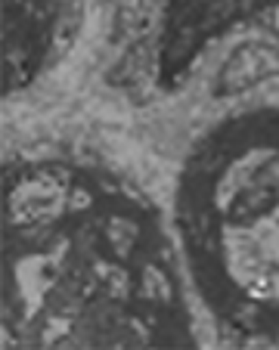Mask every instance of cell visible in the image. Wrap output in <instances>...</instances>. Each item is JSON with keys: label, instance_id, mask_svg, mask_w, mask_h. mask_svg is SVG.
Returning <instances> with one entry per match:
<instances>
[{"label": "cell", "instance_id": "cell-4", "mask_svg": "<svg viewBox=\"0 0 279 350\" xmlns=\"http://www.w3.org/2000/svg\"><path fill=\"white\" fill-rule=\"evenodd\" d=\"M93 0H3V96H31L84 34Z\"/></svg>", "mask_w": 279, "mask_h": 350}, {"label": "cell", "instance_id": "cell-1", "mask_svg": "<svg viewBox=\"0 0 279 350\" xmlns=\"http://www.w3.org/2000/svg\"><path fill=\"white\" fill-rule=\"evenodd\" d=\"M208 325L171 211L78 139L3 159L7 347H199Z\"/></svg>", "mask_w": 279, "mask_h": 350}, {"label": "cell", "instance_id": "cell-3", "mask_svg": "<svg viewBox=\"0 0 279 350\" xmlns=\"http://www.w3.org/2000/svg\"><path fill=\"white\" fill-rule=\"evenodd\" d=\"M103 72L133 103L177 96L220 46L279 19V0H93Z\"/></svg>", "mask_w": 279, "mask_h": 350}, {"label": "cell", "instance_id": "cell-2", "mask_svg": "<svg viewBox=\"0 0 279 350\" xmlns=\"http://www.w3.org/2000/svg\"><path fill=\"white\" fill-rule=\"evenodd\" d=\"M168 211L208 335L279 347V87L199 127Z\"/></svg>", "mask_w": 279, "mask_h": 350}]
</instances>
